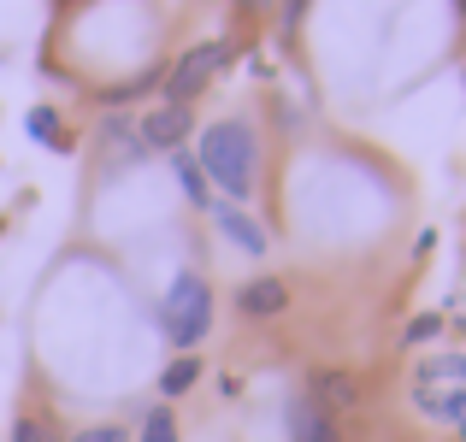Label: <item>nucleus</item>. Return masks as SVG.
Segmentation results:
<instances>
[{"label": "nucleus", "mask_w": 466, "mask_h": 442, "mask_svg": "<svg viewBox=\"0 0 466 442\" xmlns=\"http://www.w3.org/2000/svg\"><path fill=\"white\" fill-rule=\"evenodd\" d=\"M195 159H201V177L230 195V206L248 201V189H254V130L242 125V118H225V125L207 130Z\"/></svg>", "instance_id": "f257e3e1"}, {"label": "nucleus", "mask_w": 466, "mask_h": 442, "mask_svg": "<svg viewBox=\"0 0 466 442\" xmlns=\"http://www.w3.org/2000/svg\"><path fill=\"white\" fill-rule=\"evenodd\" d=\"M159 325H166V337L177 342V348H195V342L207 337V325H213V289L195 272H177L171 289H166V301H159Z\"/></svg>", "instance_id": "f03ea898"}, {"label": "nucleus", "mask_w": 466, "mask_h": 442, "mask_svg": "<svg viewBox=\"0 0 466 442\" xmlns=\"http://www.w3.org/2000/svg\"><path fill=\"white\" fill-rule=\"evenodd\" d=\"M230 59V47L225 42H201V47H189V54L177 59V65L166 71V106H189L195 95L213 83V71Z\"/></svg>", "instance_id": "7ed1b4c3"}, {"label": "nucleus", "mask_w": 466, "mask_h": 442, "mask_svg": "<svg viewBox=\"0 0 466 442\" xmlns=\"http://www.w3.org/2000/svg\"><path fill=\"white\" fill-rule=\"evenodd\" d=\"M289 442H342V437H337V419L313 396H296L289 401Z\"/></svg>", "instance_id": "20e7f679"}, {"label": "nucleus", "mask_w": 466, "mask_h": 442, "mask_svg": "<svg viewBox=\"0 0 466 442\" xmlns=\"http://www.w3.org/2000/svg\"><path fill=\"white\" fill-rule=\"evenodd\" d=\"M237 306H242L248 318H278V313L289 306V289L278 284V277H254V284H242Z\"/></svg>", "instance_id": "39448f33"}, {"label": "nucleus", "mask_w": 466, "mask_h": 442, "mask_svg": "<svg viewBox=\"0 0 466 442\" xmlns=\"http://www.w3.org/2000/svg\"><path fill=\"white\" fill-rule=\"evenodd\" d=\"M213 218H218V230H225V236H230V242H237V248H242V254H266V230H260V225H254V218H248V213H242V206H230V201H218V206H213Z\"/></svg>", "instance_id": "423d86ee"}, {"label": "nucleus", "mask_w": 466, "mask_h": 442, "mask_svg": "<svg viewBox=\"0 0 466 442\" xmlns=\"http://www.w3.org/2000/svg\"><path fill=\"white\" fill-rule=\"evenodd\" d=\"M183 136H189V106H159L142 118V142L154 147H183Z\"/></svg>", "instance_id": "0eeeda50"}, {"label": "nucleus", "mask_w": 466, "mask_h": 442, "mask_svg": "<svg viewBox=\"0 0 466 442\" xmlns=\"http://www.w3.org/2000/svg\"><path fill=\"white\" fill-rule=\"evenodd\" d=\"M413 401H420L431 419L461 425V437H466V384H455V389H420V384H413Z\"/></svg>", "instance_id": "6e6552de"}, {"label": "nucleus", "mask_w": 466, "mask_h": 442, "mask_svg": "<svg viewBox=\"0 0 466 442\" xmlns=\"http://www.w3.org/2000/svg\"><path fill=\"white\" fill-rule=\"evenodd\" d=\"M308 396H313L325 413H342V407H354V377H349V372H319L313 384H308Z\"/></svg>", "instance_id": "1a4fd4ad"}, {"label": "nucleus", "mask_w": 466, "mask_h": 442, "mask_svg": "<svg viewBox=\"0 0 466 442\" xmlns=\"http://www.w3.org/2000/svg\"><path fill=\"white\" fill-rule=\"evenodd\" d=\"M171 171H177L183 195H189L195 206H213V201H207V177H201V159H195V154H183V147H171Z\"/></svg>", "instance_id": "9d476101"}, {"label": "nucleus", "mask_w": 466, "mask_h": 442, "mask_svg": "<svg viewBox=\"0 0 466 442\" xmlns=\"http://www.w3.org/2000/svg\"><path fill=\"white\" fill-rule=\"evenodd\" d=\"M431 384H466V354H437V360L420 366V389Z\"/></svg>", "instance_id": "9b49d317"}, {"label": "nucleus", "mask_w": 466, "mask_h": 442, "mask_svg": "<svg viewBox=\"0 0 466 442\" xmlns=\"http://www.w3.org/2000/svg\"><path fill=\"white\" fill-rule=\"evenodd\" d=\"M195 377H201V360H189V354H183V360H171V366H166L159 389H166V396H183V389H189Z\"/></svg>", "instance_id": "f8f14e48"}, {"label": "nucleus", "mask_w": 466, "mask_h": 442, "mask_svg": "<svg viewBox=\"0 0 466 442\" xmlns=\"http://www.w3.org/2000/svg\"><path fill=\"white\" fill-rule=\"evenodd\" d=\"M137 442H177V419H171V407H154L148 419H142V437Z\"/></svg>", "instance_id": "ddd939ff"}, {"label": "nucleus", "mask_w": 466, "mask_h": 442, "mask_svg": "<svg viewBox=\"0 0 466 442\" xmlns=\"http://www.w3.org/2000/svg\"><path fill=\"white\" fill-rule=\"evenodd\" d=\"M12 442H59V437L47 431L42 419H18V425H12Z\"/></svg>", "instance_id": "4468645a"}, {"label": "nucleus", "mask_w": 466, "mask_h": 442, "mask_svg": "<svg viewBox=\"0 0 466 442\" xmlns=\"http://www.w3.org/2000/svg\"><path fill=\"white\" fill-rule=\"evenodd\" d=\"M437 330H443V318L425 313V318H413V325H408V342H425V337H437Z\"/></svg>", "instance_id": "2eb2a0df"}, {"label": "nucleus", "mask_w": 466, "mask_h": 442, "mask_svg": "<svg viewBox=\"0 0 466 442\" xmlns=\"http://www.w3.org/2000/svg\"><path fill=\"white\" fill-rule=\"evenodd\" d=\"M71 442H125V431H118V425H95V431H83V437H71Z\"/></svg>", "instance_id": "dca6fc26"}, {"label": "nucleus", "mask_w": 466, "mask_h": 442, "mask_svg": "<svg viewBox=\"0 0 466 442\" xmlns=\"http://www.w3.org/2000/svg\"><path fill=\"white\" fill-rule=\"evenodd\" d=\"M30 136H47V142H54V113H47V106H35V113H30Z\"/></svg>", "instance_id": "f3484780"}, {"label": "nucleus", "mask_w": 466, "mask_h": 442, "mask_svg": "<svg viewBox=\"0 0 466 442\" xmlns=\"http://www.w3.org/2000/svg\"><path fill=\"white\" fill-rule=\"evenodd\" d=\"M242 6H260V0H242Z\"/></svg>", "instance_id": "a211bd4d"}, {"label": "nucleus", "mask_w": 466, "mask_h": 442, "mask_svg": "<svg viewBox=\"0 0 466 442\" xmlns=\"http://www.w3.org/2000/svg\"><path fill=\"white\" fill-rule=\"evenodd\" d=\"M455 6H466V0H455Z\"/></svg>", "instance_id": "6ab92c4d"}]
</instances>
